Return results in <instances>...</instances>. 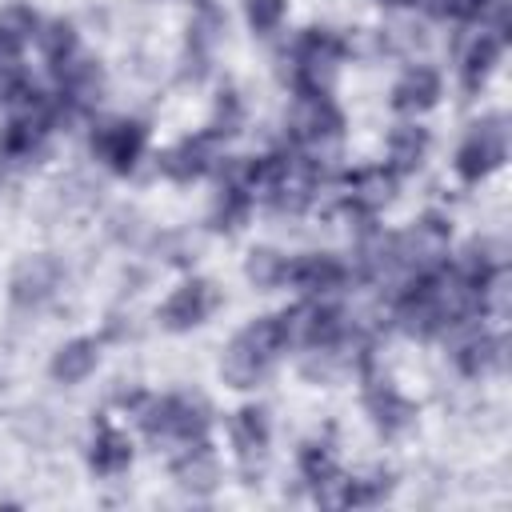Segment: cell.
<instances>
[{
    "instance_id": "obj_14",
    "label": "cell",
    "mask_w": 512,
    "mask_h": 512,
    "mask_svg": "<svg viewBox=\"0 0 512 512\" xmlns=\"http://www.w3.org/2000/svg\"><path fill=\"white\" fill-rule=\"evenodd\" d=\"M424 148H428L424 128H396V132H392V140H388V152H392L396 168H412V164H420Z\"/></svg>"
},
{
    "instance_id": "obj_6",
    "label": "cell",
    "mask_w": 512,
    "mask_h": 512,
    "mask_svg": "<svg viewBox=\"0 0 512 512\" xmlns=\"http://www.w3.org/2000/svg\"><path fill=\"white\" fill-rule=\"evenodd\" d=\"M216 140H220L216 128H212V132H200L196 140H184L180 148H172V152L164 156V172H172V176H180V180L200 176V172L216 160Z\"/></svg>"
},
{
    "instance_id": "obj_13",
    "label": "cell",
    "mask_w": 512,
    "mask_h": 512,
    "mask_svg": "<svg viewBox=\"0 0 512 512\" xmlns=\"http://www.w3.org/2000/svg\"><path fill=\"white\" fill-rule=\"evenodd\" d=\"M52 280H56V268L48 260H32L20 268L16 276V300H40L52 292Z\"/></svg>"
},
{
    "instance_id": "obj_3",
    "label": "cell",
    "mask_w": 512,
    "mask_h": 512,
    "mask_svg": "<svg viewBox=\"0 0 512 512\" xmlns=\"http://www.w3.org/2000/svg\"><path fill=\"white\" fill-rule=\"evenodd\" d=\"M504 148H508V140H504V128H500V116L476 124V132L460 148V164H456L460 176L464 180H480L484 172H492L504 160Z\"/></svg>"
},
{
    "instance_id": "obj_12",
    "label": "cell",
    "mask_w": 512,
    "mask_h": 512,
    "mask_svg": "<svg viewBox=\"0 0 512 512\" xmlns=\"http://www.w3.org/2000/svg\"><path fill=\"white\" fill-rule=\"evenodd\" d=\"M368 408L376 412L380 428H388V432H392V428H400V424L408 420V412H412V408H408V400H400L388 384H376V388L368 392Z\"/></svg>"
},
{
    "instance_id": "obj_11",
    "label": "cell",
    "mask_w": 512,
    "mask_h": 512,
    "mask_svg": "<svg viewBox=\"0 0 512 512\" xmlns=\"http://www.w3.org/2000/svg\"><path fill=\"white\" fill-rule=\"evenodd\" d=\"M264 444H268V420H264V412L260 408H244L236 416V448H240V456H252V452L260 456Z\"/></svg>"
},
{
    "instance_id": "obj_8",
    "label": "cell",
    "mask_w": 512,
    "mask_h": 512,
    "mask_svg": "<svg viewBox=\"0 0 512 512\" xmlns=\"http://www.w3.org/2000/svg\"><path fill=\"white\" fill-rule=\"evenodd\" d=\"M440 96V76L432 72V68H412L400 84H396V108H404V112H420V108H428L432 100Z\"/></svg>"
},
{
    "instance_id": "obj_2",
    "label": "cell",
    "mask_w": 512,
    "mask_h": 512,
    "mask_svg": "<svg viewBox=\"0 0 512 512\" xmlns=\"http://www.w3.org/2000/svg\"><path fill=\"white\" fill-rule=\"evenodd\" d=\"M340 52H344L340 40L332 32H320V28H312L296 44V84H300L304 96H328V84H332Z\"/></svg>"
},
{
    "instance_id": "obj_4",
    "label": "cell",
    "mask_w": 512,
    "mask_h": 512,
    "mask_svg": "<svg viewBox=\"0 0 512 512\" xmlns=\"http://www.w3.org/2000/svg\"><path fill=\"white\" fill-rule=\"evenodd\" d=\"M92 148L100 152V160H108L116 172H128L144 148V128L140 124H128V120H116V124H104L96 128L92 136Z\"/></svg>"
},
{
    "instance_id": "obj_9",
    "label": "cell",
    "mask_w": 512,
    "mask_h": 512,
    "mask_svg": "<svg viewBox=\"0 0 512 512\" xmlns=\"http://www.w3.org/2000/svg\"><path fill=\"white\" fill-rule=\"evenodd\" d=\"M92 368H96V344H92V340H72V344L60 348V356L52 360V376L64 380V384L84 380Z\"/></svg>"
},
{
    "instance_id": "obj_16",
    "label": "cell",
    "mask_w": 512,
    "mask_h": 512,
    "mask_svg": "<svg viewBox=\"0 0 512 512\" xmlns=\"http://www.w3.org/2000/svg\"><path fill=\"white\" fill-rule=\"evenodd\" d=\"M304 476L312 484H328L336 476V464H332V456H328L324 444H308V452H304Z\"/></svg>"
},
{
    "instance_id": "obj_15",
    "label": "cell",
    "mask_w": 512,
    "mask_h": 512,
    "mask_svg": "<svg viewBox=\"0 0 512 512\" xmlns=\"http://www.w3.org/2000/svg\"><path fill=\"white\" fill-rule=\"evenodd\" d=\"M496 56H500V36H480L476 48L468 52V64H464V80H468V88H476V84L492 72Z\"/></svg>"
},
{
    "instance_id": "obj_17",
    "label": "cell",
    "mask_w": 512,
    "mask_h": 512,
    "mask_svg": "<svg viewBox=\"0 0 512 512\" xmlns=\"http://www.w3.org/2000/svg\"><path fill=\"white\" fill-rule=\"evenodd\" d=\"M248 20L256 32H272L284 20V0H248Z\"/></svg>"
},
{
    "instance_id": "obj_18",
    "label": "cell",
    "mask_w": 512,
    "mask_h": 512,
    "mask_svg": "<svg viewBox=\"0 0 512 512\" xmlns=\"http://www.w3.org/2000/svg\"><path fill=\"white\" fill-rule=\"evenodd\" d=\"M248 276L260 280V284H272V280L284 276V260H280L276 252H252V260H248Z\"/></svg>"
},
{
    "instance_id": "obj_10",
    "label": "cell",
    "mask_w": 512,
    "mask_h": 512,
    "mask_svg": "<svg viewBox=\"0 0 512 512\" xmlns=\"http://www.w3.org/2000/svg\"><path fill=\"white\" fill-rule=\"evenodd\" d=\"M128 460H132L128 440H124L116 428H100V436H96V444H92V464H96L100 472H120Z\"/></svg>"
},
{
    "instance_id": "obj_5",
    "label": "cell",
    "mask_w": 512,
    "mask_h": 512,
    "mask_svg": "<svg viewBox=\"0 0 512 512\" xmlns=\"http://www.w3.org/2000/svg\"><path fill=\"white\" fill-rule=\"evenodd\" d=\"M212 304H216V296H212V284H204V280H192V284H184V288H176L172 292V300L164 304V324L168 328H188V324H200L208 312H212Z\"/></svg>"
},
{
    "instance_id": "obj_7",
    "label": "cell",
    "mask_w": 512,
    "mask_h": 512,
    "mask_svg": "<svg viewBox=\"0 0 512 512\" xmlns=\"http://www.w3.org/2000/svg\"><path fill=\"white\" fill-rule=\"evenodd\" d=\"M284 276L296 284V288H308V292H328L344 280V264L336 256H300L292 264H284Z\"/></svg>"
},
{
    "instance_id": "obj_1",
    "label": "cell",
    "mask_w": 512,
    "mask_h": 512,
    "mask_svg": "<svg viewBox=\"0 0 512 512\" xmlns=\"http://www.w3.org/2000/svg\"><path fill=\"white\" fill-rule=\"evenodd\" d=\"M284 348H288L284 320H280V316H264V320H256L252 328H244V332L232 340V348H228V356H224V376L244 388V384H252Z\"/></svg>"
}]
</instances>
